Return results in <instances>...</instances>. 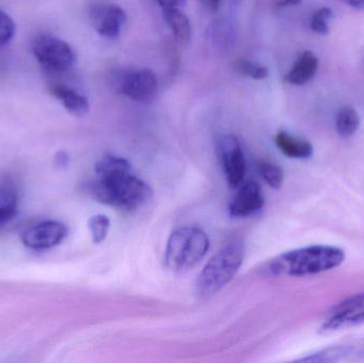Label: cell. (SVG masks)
<instances>
[{
	"mask_svg": "<svg viewBox=\"0 0 364 363\" xmlns=\"http://www.w3.org/2000/svg\"><path fill=\"white\" fill-rule=\"evenodd\" d=\"M164 19L172 30L175 40L181 45L188 44L192 33L190 19L181 8L166 9L164 10Z\"/></svg>",
	"mask_w": 364,
	"mask_h": 363,
	"instance_id": "15",
	"label": "cell"
},
{
	"mask_svg": "<svg viewBox=\"0 0 364 363\" xmlns=\"http://www.w3.org/2000/svg\"><path fill=\"white\" fill-rule=\"evenodd\" d=\"M51 95L62 102L66 110L75 117H83L90 110L89 100L75 90L62 85H51Z\"/></svg>",
	"mask_w": 364,
	"mask_h": 363,
	"instance_id": "14",
	"label": "cell"
},
{
	"mask_svg": "<svg viewBox=\"0 0 364 363\" xmlns=\"http://www.w3.org/2000/svg\"><path fill=\"white\" fill-rule=\"evenodd\" d=\"M264 205V196L256 181H248L240 188L231 202L229 211L231 217H246L258 212Z\"/></svg>",
	"mask_w": 364,
	"mask_h": 363,
	"instance_id": "11",
	"label": "cell"
},
{
	"mask_svg": "<svg viewBox=\"0 0 364 363\" xmlns=\"http://www.w3.org/2000/svg\"><path fill=\"white\" fill-rule=\"evenodd\" d=\"M353 350L350 347H331L322 351L311 354L307 357L301 358L297 360L299 362H311V363H331L341 362L352 354Z\"/></svg>",
	"mask_w": 364,
	"mask_h": 363,
	"instance_id": "18",
	"label": "cell"
},
{
	"mask_svg": "<svg viewBox=\"0 0 364 363\" xmlns=\"http://www.w3.org/2000/svg\"><path fill=\"white\" fill-rule=\"evenodd\" d=\"M205 4H207L208 8L211 9V10H216L220 6V0H203Z\"/></svg>",
	"mask_w": 364,
	"mask_h": 363,
	"instance_id": "28",
	"label": "cell"
},
{
	"mask_svg": "<svg viewBox=\"0 0 364 363\" xmlns=\"http://www.w3.org/2000/svg\"><path fill=\"white\" fill-rule=\"evenodd\" d=\"M57 162L60 166H68V157L65 153H59L57 155Z\"/></svg>",
	"mask_w": 364,
	"mask_h": 363,
	"instance_id": "26",
	"label": "cell"
},
{
	"mask_svg": "<svg viewBox=\"0 0 364 363\" xmlns=\"http://www.w3.org/2000/svg\"><path fill=\"white\" fill-rule=\"evenodd\" d=\"M348 4L353 8L358 9V10H364V0H348Z\"/></svg>",
	"mask_w": 364,
	"mask_h": 363,
	"instance_id": "27",
	"label": "cell"
},
{
	"mask_svg": "<svg viewBox=\"0 0 364 363\" xmlns=\"http://www.w3.org/2000/svg\"><path fill=\"white\" fill-rule=\"evenodd\" d=\"M68 229L57 221H45L36 224L21 234V241L32 249H47L57 246L63 241Z\"/></svg>",
	"mask_w": 364,
	"mask_h": 363,
	"instance_id": "10",
	"label": "cell"
},
{
	"mask_svg": "<svg viewBox=\"0 0 364 363\" xmlns=\"http://www.w3.org/2000/svg\"><path fill=\"white\" fill-rule=\"evenodd\" d=\"M220 155L229 185L239 187L246 170L245 157L239 140L231 134L225 136L220 142Z\"/></svg>",
	"mask_w": 364,
	"mask_h": 363,
	"instance_id": "8",
	"label": "cell"
},
{
	"mask_svg": "<svg viewBox=\"0 0 364 363\" xmlns=\"http://www.w3.org/2000/svg\"><path fill=\"white\" fill-rule=\"evenodd\" d=\"M237 68L242 75L255 80H263L269 76V68L250 60H240Z\"/></svg>",
	"mask_w": 364,
	"mask_h": 363,
	"instance_id": "21",
	"label": "cell"
},
{
	"mask_svg": "<svg viewBox=\"0 0 364 363\" xmlns=\"http://www.w3.org/2000/svg\"><path fill=\"white\" fill-rule=\"evenodd\" d=\"M303 0H278L276 6L278 8H288V6H297L301 4Z\"/></svg>",
	"mask_w": 364,
	"mask_h": 363,
	"instance_id": "25",
	"label": "cell"
},
{
	"mask_svg": "<svg viewBox=\"0 0 364 363\" xmlns=\"http://www.w3.org/2000/svg\"><path fill=\"white\" fill-rule=\"evenodd\" d=\"M18 196L12 183L0 180V225L10 221L17 211Z\"/></svg>",
	"mask_w": 364,
	"mask_h": 363,
	"instance_id": "16",
	"label": "cell"
},
{
	"mask_svg": "<svg viewBox=\"0 0 364 363\" xmlns=\"http://www.w3.org/2000/svg\"><path fill=\"white\" fill-rule=\"evenodd\" d=\"M360 127V117L353 107H343L336 119V128L342 138H350Z\"/></svg>",
	"mask_w": 364,
	"mask_h": 363,
	"instance_id": "17",
	"label": "cell"
},
{
	"mask_svg": "<svg viewBox=\"0 0 364 363\" xmlns=\"http://www.w3.org/2000/svg\"><path fill=\"white\" fill-rule=\"evenodd\" d=\"M364 323V292L355 294L336 305L320 326L322 334L354 327Z\"/></svg>",
	"mask_w": 364,
	"mask_h": 363,
	"instance_id": "7",
	"label": "cell"
},
{
	"mask_svg": "<svg viewBox=\"0 0 364 363\" xmlns=\"http://www.w3.org/2000/svg\"><path fill=\"white\" fill-rule=\"evenodd\" d=\"M90 17L96 32L109 40H115L121 36L122 29L127 21L125 11L117 4L93 6Z\"/></svg>",
	"mask_w": 364,
	"mask_h": 363,
	"instance_id": "9",
	"label": "cell"
},
{
	"mask_svg": "<svg viewBox=\"0 0 364 363\" xmlns=\"http://www.w3.org/2000/svg\"><path fill=\"white\" fill-rule=\"evenodd\" d=\"M36 60L47 70L65 72L76 63L74 49L61 38L53 36H38L32 43Z\"/></svg>",
	"mask_w": 364,
	"mask_h": 363,
	"instance_id": "5",
	"label": "cell"
},
{
	"mask_svg": "<svg viewBox=\"0 0 364 363\" xmlns=\"http://www.w3.org/2000/svg\"><path fill=\"white\" fill-rule=\"evenodd\" d=\"M318 68V57L312 51H304L297 58L284 79L290 85H303L316 76Z\"/></svg>",
	"mask_w": 364,
	"mask_h": 363,
	"instance_id": "12",
	"label": "cell"
},
{
	"mask_svg": "<svg viewBox=\"0 0 364 363\" xmlns=\"http://www.w3.org/2000/svg\"><path fill=\"white\" fill-rule=\"evenodd\" d=\"M95 172L97 179L90 183L89 193L102 204L134 210L151 197V188L132 173L124 158L106 153L96 163Z\"/></svg>",
	"mask_w": 364,
	"mask_h": 363,
	"instance_id": "1",
	"label": "cell"
},
{
	"mask_svg": "<svg viewBox=\"0 0 364 363\" xmlns=\"http://www.w3.org/2000/svg\"><path fill=\"white\" fill-rule=\"evenodd\" d=\"M209 247V238L200 228L194 226L177 228L166 245V266L172 271L190 270L205 258Z\"/></svg>",
	"mask_w": 364,
	"mask_h": 363,
	"instance_id": "3",
	"label": "cell"
},
{
	"mask_svg": "<svg viewBox=\"0 0 364 363\" xmlns=\"http://www.w3.org/2000/svg\"><path fill=\"white\" fill-rule=\"evenodd\" d=\"M115 89L129 99L142 104L153 102L157 93L158 80L149 68H136L119 72L114 78Z\"/></svg>",
	"mask_w": 364,
	"mask_h": 363,
	"instance_id": "6",
	"label": "cell"
},
{
	"mask_svg": "<svg viewBox=\"0 0 364 363\" xmlns=\"http://www.w3.org/2000/svg\"><path fill=\"white\" fill-rule=\"evenodd\" d=\"M87 226H89L93 242L95 244H100L108 236L109 229H110V221L106 215H94L89 220Z\"/></svg>",
	"mask_w": 364,
	"mask_h": 363,
	"instance_id": "20",
	"label": "cell"
},
{
	"mask_svg": "<svg viewBox=\"0 0 364 363\" xmlns=\"http://www.w3.org/2000/svg\"><path fill=\"white\" fill-rule=\"evenodd\" d=\"M258 168L263 180L269 187L276 190L282 188L284 180V174L280 166H276L272 162H261Z\"/></svg>",
	"mask_w": 364,
	"mask_h": 363,
	"instance_id": "19",
	"label": "cell"
},
{
	"mask_svg": "<svg viewBox=\"0 0 364 363\" xmlns=\"http://www.w3.org/2000/svg\"><path fill=\"white\" fill-rule=\"evenodd\" d=\"M161 6L162 10L166 9L181 8L186 4V0H156Z\"/></svg>",
	"mask_w": 364,
	"mask_h": 363,
	"instance_id": "24",
	"label": "cell"
},
{
	"mask_svg": "<svg viewBox=\"0 0 364 363\" xmlns=\"http://www.w3.org/2000/svg\"><path fill=\"white\" fill-rule=\"evenodd\" d=\"M243 244L229 243L209 260L197 279V291L201 296H211L228 285L239 271L244 259Z\"/></svg>",
	"mask_w": 364,
	"mask_h": 363,
	"instance_id": "4",
	"label": "cell"
},
{
	"mask_svg": "<svg viewBox=\"0 0 364 363\" xmlns=\"http://www.w3.org/2000/svg\"><path fill=\"white\" fill-rule=\"evenodd\" d=\"M15 34V23L4 11L0 10V46L8 44Z\"/></svg>",
	"mask_w": 364,
	"mask_h": 363,
	"instance_id": "23",
	"label": "cell"
},
{
	"mask_svg": "<svg viewBox=\"0 0 364 363\" xmlns=\"http://www.w3.org/2000/svg\"><path fill=\"white\" fill-rule=\"evenodd\" d=\"M346 251L333 245H310L287 251L274 258L267 271L273 276L305 277L323 274L339 268Z\"/></svg>",
	"mask_w": 364,
	"mask_h": 363,
	"instance_id": "2",
	"label": "cell"
},
{
	"mask_svg": "<svg viewBox=\"0 0 364 363\" xmlns=\"http://www.w3.org/2000/svg\"><path fill=\"white\" fill-rule=\"evenodd\" d=\"M278 149L292 159H308L314 155V146L309 141L291 136L286 131H279L275 136Z\"/></svg>",
	"mask_w": 364,
	"mask_h": 363,
	"instance_id": "13",
	"label": "cell"
},
{
	"mask_svg": "<svg viewBox=\"0 0 364 363\" xmlns=\"http://www.w3.org/2000/svg\"><path fill=\"white\" fill-rule=\"evenodd\" d=\"M333 12L331 8L318 9L314 14L312 15L311 21H310V27L316 33L325 34L329 33L328 21L333 17Z\"/></svg>",
	"mask_w": 364,
	"mask_h": 363,
	"instance_id": "22",
	"label": "cell"
}]
</instances>
